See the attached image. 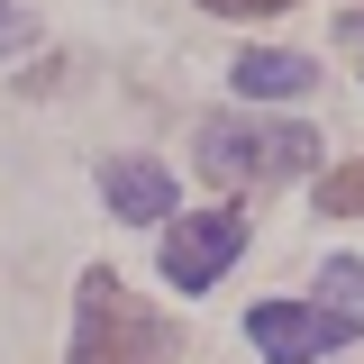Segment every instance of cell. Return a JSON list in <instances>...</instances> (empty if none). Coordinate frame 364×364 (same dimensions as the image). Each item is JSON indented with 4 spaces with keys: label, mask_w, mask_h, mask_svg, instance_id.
Segmentation results:
<instances>
[{
    "label": "cell",
    "mask_w": 364,
    "mask_h": 364,
    "mask_svg": "<svg viewBox=\"0 0 364 364\" xmlns=\"http://www.w3.org/2000/svg\"><path fill=\"white\" fill-rule=\"evenodd\" d=\"M173 355V328L136 301L109 264L82 273V301H73V355L64 364H164Z\"/></svg>",
    "instance_id": "cell-1"
},
{
    "label": "cell",
    "mask_w": 364,
    "mask_h": 364,
    "mask_svg": "<svg viewBox=\"0 0 364 364\" xmlns=\"http://www.w3.org/2000/svg\"><path fill=\"white\" fill-rule=\"evenodd\" d=\"M318 164V136L301 119H210L200 128V173L219 182V191H264L282 173H310Z\"/></svg>",
    "instance_id": "cell-2"
},
{
    "label": "cell",
    "mask_w": 364,
    "mask_h": 364,
    "mask_svg": "<svg viewBox=\"0 0 364 364\" xmlns=\"http://www.w3.org/2000/svg\"><path fill=\"white\" fill-rule=\"evenodd\" d=\"M246 337H255V355H264V364H318V355H337V346H355V337H364V310L264 301V310L246 318Z\"/></svg>",
    "instance_id": "cell-3"
},
{
    "label": "cell",
    "mask_w": 364,
    "mask_h": 364,
    "mask_svg": "<svg viewBox=\"0 0 364 364\" xmlns=\"http://www.w3.org/2000/svg\"><path fill=\"white\" fill-rule=\"evenodd\" d=\"M237 246H246V219H237V210H200V219L164 228L155 255H164V282H173V291H210V282L237 264Z\"/></svg>",
    "instance_id": "cell-4"
},
{
    "label": "cell",
    "mask_w": 364,
    "mask_h": 364,
    "mask_svg": "<svg viewBox=\"0 0 364 364\" xmlns=\"http://www.w3.org/2000/svg\"><path fill=\"white\" fill-rule=\"evenodd\" d=\"M100 191H109V219H173V173L155 164V155H119V164H100Z\"/></svg>",
    "instance_id": "cell-5"
},
{
    "label": "cell",
    "mask_w": 364,
    "mask_h": 364,
    "mask_svg": "<svg viewBox=\"0 0 364 364\" xmlns=\"http://www.w3.org/2000/svg\"><path fill=\"white\" fill-rule=\"evenodd\" d=\"M228 82L246 91V100H301L318 73H310V55H291V46H246V55L228 64Z\"/></svg>",
    "instance_id": "cell-6"
},
{
    "label": "cell",
    "mask_w": 364,
    "mask_h": 364,
    "mask_svg": "<svg viewBox=\"0 0 364 364\" xmlns=\"http://www.w3.org/2000/svg\"><path fill=\"white\" fill-rule=\"evenodd\" d=\"M318 219H364V155L318 173Z\"/></svg>",
    "instance_id": "cell-7"
},
{
    "label": "cell",
    "mask_w": 364,
    "mask_h": 364,
    "mask_svg": "<svg viewBox=\"0 0 364 364\" xmlns=\"http://www.w3.org/2000/svg\"><path fill=\"white\" fill-rule=\"evenodd\" d=\"M318 291H337V310H364V255H337L318 273Z\"/></svg>",
    "instance_id": "cell-8"
},
{
    "label": "cell",
    "mask_w": 364,
    "mask_h": 364,
    "mask_svg": "<svg viewBox=\"0 0 364 364\" xmlns=\"http://www.w3.org/2000/svg\"><path fill=\"white\" fill-rule=\"evenodd\" d=\"M200 9H219V18H273V9H291V0H200Z\"/></svg>",
    "instance_id": "cell-9"
},
{
    "label": "cell",
    "mask_w": 364,
    "mask_h": 364,
    "mask_svg": "<svg viewBox=\"0 0 364 364\" xmlns=\"http://www.w3.org/2000/svg\"><path fill=\"white\" fill-rule=\"evenodd\" d=\"M18 37H28V28H18V18H9V9H0V46H18Z\"/></svg>",
    "instance_id": "cell-10"
},
{
    "label": "cell",
    "mask_w": 364,
    "mask_h": 364,
    "mask_svg": "<svg viewBox=\"0 0 364 364\" xmlns=\"http://www.w3.org/2000/svg\"><path fill=\"white\" fill-rule=\"evenodd\" d=\"M346 37H355V55H364V18H355V28H346Z\"/></svg>",
    "instance_id": "cell-11"
}]
</instances>
